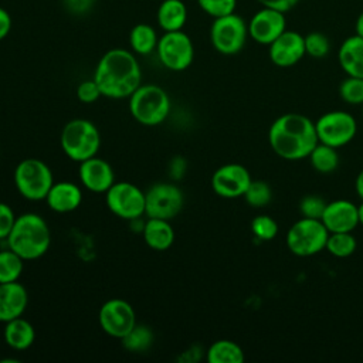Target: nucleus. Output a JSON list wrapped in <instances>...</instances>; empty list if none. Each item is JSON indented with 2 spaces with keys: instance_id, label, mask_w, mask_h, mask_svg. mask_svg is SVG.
Segmentation results:
<instances>
[{
  "instance_id": "f257e3e1",
  "label": "nucleus",
  "mask_w": 363,
  "mask_h": 363,
  "mask_svg": "<svg viewBox=\"0 0 363 363\" xmlns=\"http://www.w3.org/2000/svg\"><path fill=\"white\" fill-rule=\"evenodd\" d=\"M94 79L104 96L128 98L140 85L142 69L130 51L112 48L98 61Z\"/></svg>"
},
{
  "instance_id": "f03ea898",
  "label": "nucleus",
  "mask_w": 363,
  "mask_h": 363,
  "mask_svg": "<svg viewBox=\"0 0 363 363\" xmlns=\"http://www.w3.org/2000/svg\"><path fill=\"white\" fill-rule=\"evenodd\" d=\"M271 149L285 160H301L309 156L318 145L315 122L302 113H284L277 118L268 130Z\"/></svg>"
},
{
  "instance_id": "7ed1b4c3",
  "label": "nucleus",
  "mask_w": 363,
  "mask_h": 363,
  "mask_svg": "<svg viewBox=\"0 0 363 363\" xmlns=\"http://www.w3.org/2000/svg\"><path fill=\"white\" fill-rule=\"evenodd\" d=\"M7 244L9 248L24 261L37 259L50 248V227L41 216L35 213H24L16 218L7 237Z\"/></svg>"
},
{
  "instance_id": "20e7f679",
  "label": "nucleus",
  "mask_w": 363,
  "mask_h": 363,
  "mask_svg": "<svg viewBox=\"0 0 363 363\" xmlns=\"http://www.w3.org/2000/svg\"><path fill=\"white\" fill-rule=\"evenodd\" d=\"M129 98L132 116L145 126H156L162 123L170 112L169 95L159 85L140 84Z\"/></svg>"
},
{
  "instance_id": "39448f33",
  "label": "nucleus",
  "mask_w": 363,
  "mask_h": 363,
  "mask_svg": "<svg viewBox=\"0 0 363 363\" xmlns=\"http://www.w3.org/2000/svg\"><path fill=\"white\" fill-rule=\"evenodd\" d=\"M61 147L74 162H84L96 156L101 146V136L96 126L86 119L69 121L61 132Z\"/></svg>"
},
{
  "instance_id": "423d86ee",
  "label": "nucleus",
  "mask_w": 363,
  "mask_h": 363,
  "mask_svg": "<svg viewBox=\"0 0 363 363\" xmlns=\"http://www.w3.org/2000/svg\"><path fill=\"white\" fill-rule=\"evenodd\" d=\"M14 184L27 200H43L54 184L50 167L35 157L21 160L14 170Z\"/></svg>"
},
{
  "instance_id": "0eeeda50",
  "label": "nucleus",
  "mask_w": 363,
  "mask_h": 363,
  "mask_svg": "<svg viewBox=\"0 0 363 363\" xmlns=\"http://www.w3.org/2000/svg\"><path fill=\"white\" fill-rule=\"evenodd\" d=\"M329 231L319 218L302 217L286 233V247L298 257H311L325 250Z\"/></svg>"
},
{
  "instance_id": "6e6552de",
  "label": "nucleus",
  "mask_w": 363,
  "mask_h": 363,
  "mask_svg": "<svg viewBox=\"0 0 363 363\" xmlns=\"http://www.w3.org/2000/svg\"><path fill=\"white\" fill-rule=\"evenodd\" d=\"M248 37V24L235 13L217 17L210 28V40L216 51L224 55L240 52Z\"/></svg>"
},
{
  "instance_id": "1a4fd4ad",
  "label": "nucleus",
  "mask_w": 363,
  "mask_h": 363,
  "mask_svg": "<svg viewBox=\"0 0 363 363\" xmlns=\"http://www.w3.org/2000/svg\"><path fill=\"white\" fill-rule=\"evenodd\" d=\"M315 128L318 140L336 149L347 145L357 132L356 119L346 111H330L320 115Z\"/></svg>"
},
{
  "instance_id": "9d476101",
  "label": "nucleus",
  "mask_w": 363,
  "mask_h": 363,
  "mask_svg": "<svg viewBox=\"0 0 363 363\" xmlns=\"http://www.w3.org/2000/svg\"><path fill=\"white\" fill-rule=\"evenodd\" d=\"M156 51L160 62L170 71H184L194 58L191 38L183 30L164 31L157 41Z\"/></svg>"
},
{
  "instance_id": "9b49d317",
  "label": "nucleus",
  "mask_w": 363,
  "mask_h": 363,
  "mask_svg": "<svg viewBox=\"0 0 363 363\" xmlns=\"http://www.w3.org/2000/svg\"><path fill=\"white\" fill-rule=\"evenodd\" d=\"M183 193L172 183H156L145 193V214L149 218L170 220L183 207Z\"/></svg>"
},
{
  "instance_id": "f8f14e48",
  "label": "nucleus",
  "mask_w": 363,
  "mask_h": 363,
  "mask_svg": "<svg viewBox=\"0 0 363 363\" xmlns=\"http://www.w3.org/2000/svg\"><path fill=\"white\" fill-rule=\"evenodd\" d=\"M106 206L119 218L136 220L145 214V193L129 182H118L106 191Z\"/></svg>"
},
{
  "instance_id": "ddd939ff",
  "label": "nucleus",
  "mask_w": 363,
  "mask_h": 363,
  "mask_svg": "<svg viewBox=\"0 0 363 363\" xmlns=\"http://www.w3.org/2000/svg\"><path fill=\"white\" fill-rule=\"evenodd\" d=\"M99 325L106 335L122 339L136 325V315L129 302L113 298L101 306Z\"/></svg>"
},
{
  "instance_id": "4468645a",
  "label": "nucleus",
  "mask_w": 363,
  "mask_h": 363,
  "mask_svg": "<svg viewBox=\"0 0 363 363\" xmlns=\"http://www.w3.org/2000/svg\"><path fill=\"white\" fill-rule=\"evenodd\" d=\"M250 172L238 163H227L220 166L211 177L214 193L224 199L242 197L251 183Z\"/></svg>"
},
{
  "instance_id": "2eb2a0df",
  "label": "nucleus",
  "mask_w": 363,
  "mask_h": 363,
  "mask_svg": "<svg viewBox=\"0 0 363 363\" xmlns=\"http://www.w3.org/2000/svg\"><path fill=\"white\" fill-rule=\"evenodd\" d=\"M286 30L285 13L262 7L258 10L248 23V35L258 44L269 45Z\"/></svg>"
},
{
  "instance_id": "dca6fc26",
  "label": "nucleus",
  "mask_w": 363,
  "mask_h": 363,
  "mask_svg": "<svg viewBox=\"0 0 363 363\" xmlns=\"http://www.w3.org/2000/svg\"><path fill=\"white\" fill-rule=\"evenodd\" d=\"M268 54L271 62L277 67L288 68L298 64L306 54L303 35L292 30H285L269 44Z\"/></svg>"
},
{
  "instance_id": "f3484780",
  "label": "nucleus",
  "mask_w": 363,
  "mask_h": 363,
  "mask_svg": "<svg viewBox=\"0 0 363 363\" xmlns=\"http://www.w3.org/2000/svg\"><path fill=\"white\" fill-rule=\"evenodd\" d=\"M320 221L329 233H352L359 224L357 206L349 200H333L326 204Z\"/></svg>"
},
{
  "instance_id": "a211bd4d",
  "label": "nucleus",
  "mask_w": 363,
  "mask_h": 363,
  "mask_svg": "<svg viewBox=\"0 0 363 363\" xmlns=\"http://www.w3.org/2000/svg\"><path fill=\"white\" fill-rule=\"evenodd\" d=\"M79 180L94 193H106L115 183V174L111 164L96 156L79 163Z\"/></svg>"
},
{
  "instance_id": "6ab92c4d",
  "label": "nucleus",
  "mask_w": 363,
  "mask_h": 363,
  "mask_svg": "<svg viewBox=\"0 0 363 363\" xmlns=\"http://www.w3.org/2000/svg\"><path fill=\"white\" fill-rule=\"evenodd\" d=\"M28 303L27 289L18 281L0 284V322L21 316Z\"/></svg>"
},
{
  "instance_id": "aec40b11",
  "label": "nucleus",
  "mask_w": 363,
  "mask_h": 363,
  "mask_svg": "<svg viewBox=\"0 0 363 363\" xmlns=\"http://www.w3.org/2000/svg\"><path fill=\"white\" fill-rule=\"evenodd\" d=\"M45 200L51 210L57 213H69L79 207L82 201V191L71 182H60L51 186Z\"/></svg>"
},
{
  "instance_id": "412c9836",
  "label": "nucleus",
  "mask_w": 363,
  "mask_h": 363,
  "mask_svg": "<svg viewBox=\"0 0 363 363\" xmlns=\"http://www.w3.org/2000/svg\"><path fill=\"white\" fill-rule=\"evenodd\" d=\"M337 60L349 77L363 78V37L357 34L347 37L339 48Z\"/></svg>"
},
{
  "instance_id": "4be33fe9",
  "label": "nucleus",
  "mask_w": 363,
  "mask_h": 363,
  "mask_svg": "<svg viewBox=\"0 0 363 363\" xmlns=\"http://www.w3.org/2000/svg\"><path fill=\"white\" fill-rule=\"evenodd\" d=\"M143 238L152 250L164 251L174 241V230L169 220L149 218L143 227Z\"/></svg>"
},
{
  "instance_id": "5701e85b",
  "label": "nucleus",
  "mask_w": 363,
  "mask_h": 363,
  "mask_svg": "<svg viewBox=\"0 0 363 363\" xmlns=\"http://www.w3.org/2000/svg\"><path fill=\"white\" fill-rule=\"evenodd\" d=\"M156 18L163 31L182 30L187 21V7L182 0H163L157 7Z\"/></svg>"
},
{
  "instance_id": "b1692460",
  "label": "nucleus",
  "mask_w": 363,
  "mask_h": 363,
  "mask_svg": "<svg viewBox=\"0 0 363 363\" xmlns=\"http://www.w3.org/2000/svg\"><path fill=\"white\" fill-rule=\"evenodd\" d=\"M34 339L35 330L28 320L18 316L16 319L6 322L4 340L11 349L26 350L34 343Z\"/></svg>"
},
{
  "instance_id": "393cba45",
  "label": "nucleus",
  "mask_w": 363,
  "mask_h": 363,
  "mask_svg": "<svg viewBox=\"0 0 363 363\" xmlns=\"http://www.w3.org/2000/svg\"><path fill=\"white\" fill-rule=\"evenodd\" d=\"M156 30L146 23H139L133 26L129 33V44L132 50L139 55H147L157 47Z\"/></svg>"
},
{
  "instance_id": "a878e982",
  "label": "nucleus",
  "mask_w": 363,
  "mask_h": 363,
  "mask_svg": "<svg viewBox=\"0 0 363 363\" xmlns=\"http://www.w3.org/2000/svg\"><path fill=\"white\" fill-rule=\"evenodd\" d=\"M207 362L208 363H242L244 352L233 340L221 339L214 342L207 349Z\"/></svg>"
},
{
  "instance_id": "bb28decb",
  "label": "nucleus",
  "mask_w": 363,
  "mask_h": 363,
  "mask_svg": "<svg viewBox=\"0 0 363 363\" xmlns=\"http://www.w3.org/2000/svg\"><path fill=\"white\" fill-rule=\"evenodd\" d=\"M311 166L319 173H332L339 166V155L336 147L318 142V145L309 153Z\"/></svg>"
},
{
  "instance_id": "cd10ccee",
  "label": "nucleus",
  "mask_w": 363,
  "mask_h": 363,
  "mask_svg": "<svg viewBox=\"0 0 363 363\" xmlns=\"http://www.w3.org/2000/svg\"><path fill=\"white\" fill-rule=\"evenodd\" d=\"M153 332L145 326V325H135L132 330H129L122 339V346L129 350V352H145L146 349L150 347V345L153 343Z\"/></svg>"
},
{
  "instance_id": "c85d7f7f",
  "label": "nucleus",
  "mask_w": 363,
  "mask_h": 363,
  "mask_svg": "<svg viewBox=\"0 0 363 363\" xmlns=\"http://www.w3.org/2000/svg\"><path fill=\"white\" fill-rule=\"evenodd\" d=\"M357 241L352 233H329L325 250L333 257L346 258L356 251Z\"/></svg>"
},
{
  "instance_id": "c756f323",
  "label": "nucleus",
  "mask_w": 363,
  "mask_h": 363,
  "mask_svg": "<svg viewBox=\"0 0 363 363\" xmlns=\"http://www.w3.org/2000/svg\"><path fill=\"white\" fill-rule=\"evenodd\" d=\"M23 258L10 248L0 251V284L18 281L23 272Z\"/></svg>"
},
{
  "instance_id": "7c9ffc66",
  "label": "nucleus",
  "mask_w": 363,
  "mask_h": 363,
  "mask_svg": "<svg viewBox=\"0 0 363 363\" xmlns=\"http://www.w3.org/2000/svg\"><path fill=\"white\" fill-rule=\"evenodd\" d=\"M242 197L251 207L261 208L272 200V190L271 186L264 180H251Z\"/></svg>"
},
{
  "instance_id": "2f4dec72",
  "label": "nucleus",
  "mask_w": 363,
  "mask_h": 363,
  "mask_svg": "<svg viewBox=\"0 0 363 363\" xmlns=\"http://www.w3.org/2000/svg\"><path fill=\"white\" fill-rule=\"evenodd\" d=\"M340 98L350 105L363 104V78L349 77L345 78L339 85Z\"/></svg>"
},
{
  "instance_id": "473e14b6",
  "label": "nucleus",
  "mask_w": 363,
  "mask_h": 363,
  "mask_svg": "<svg viewBox=\"0 0 363 363\" xmlns=\"http://www.w3.org/2000/svg\"><path fill=\"white\" fill-rule=\"evenodd\" d=\"M251 231L258 240L271 241L278 234V224L272 217H269L267 214H261V216H257L255 218H252Z\"/></svg>"
},
{
  "instance_id": "72a5a7b5",
  "label": "nucleus",
  "mask_w": 363,
  "mask_h": 363,
  "mask_svg": "<svg viewBox=\"0 0 363 363\" xmlns=\"http://www.w3.org/2000/svg\"><path fill=\"white\" fill-rule=\"evenodd\" d=\"M305 51L312 58H323L330 50L329 38L319 31H312L303 37Z\"/></svg>"
},
{
  "instance_id": "f704fd0d",
  "label": "nucleus",
  "mask_w": 363,
  "mask_h": 363,
  "mask_svg": "<svg viewBox=\"0 0 363 363\" xmlns=\"http://www.w3.org/2000/svg\"><path fill=\"white\" fill-rule=\"evenodd\" d=\"M200 9L213 18L223 17L235 11L237 0H197Z\"/></svg>"
},
{
  "instance_id": "c9c22d12",
  "label": "nucleus",
  "mask_w": 363,
  "mask_h": 363,
  "mask_svg": "<svg viewBox=\"0 0 363 363\" xmlns=\"http://www.w3.org/2000/svg\"><path fill=\"white\" fill-rule=\"evenodd\" d=\"M326 201L316 194H309L305 196L301 203H299V211L302 214V217H308V218H319L322 217L325 207H326Z\"/></svg>"
},
{
  "instance_id": "e433bc0d",
  "label": "nucleus",
  "mask_w": 363,
  "mask_h": 363,
  "mask_svg": "<svg viewBox=\"0 0 363 363\" xmlns=\"http://www.w3.org/2000/svg\"><path fill=\"white\" fill-rule=\"evenodd\" d=\"M101 91L99 86L96 85L95 79H89V81H82L78 88H77V96L81 102L84 104H92L95 102L99 96H101Z\"/></svg>"
},
{
  "instance_id": "4c0bfd02",
  "label": "nucleus",
  "mask_w": 363,
  "mask_h": 363,
  "mask_svg": "<svg viewBox=\"0 0 363 363\" xmlns=\"http://www.w3.org/2000/svg\"><path fill=\"white\" fill-rule=\"evenodd\" d=\"M16 216L11 210V207L6 203H0V240H7L14 223Z\"/></svg>"
},
{
  "instance_id": "58836bf2",
  "label": "nucleus",
  "mask_w": 363,
  "mask_h": 363,
  "mask_svg": "<svg viewBox=\"0 0 363 363\" xmlns=\"http://www.w3.org/2000/svg\"><path fill=\"white\" fill-rule=\"evenodd\" d=\"M262 7H269V9H275L279 10L282 13H286L289 10H292L299 0H257Z\"/></svg>"
},
{
  "instance_id": "ea45409f",
  "label": "nucleus",
  "mask_w": 363,
  "mask_h": 363,
  "mask_svg": "<svg viewBox=\"0 0 363 363\" xmlns=\"http://www.w3.org/2000/svg\"><path fill=\"white\" fill-rule=\"evenodd\" d=\"M94 0H65V6L75 14L86 13L92 7Z\"/></svg>"
},
{
  "instance_id": "a19ab883",
  "label": "nucleus",
  "mask_w": 363,
  "mask_h": 363,
  "mask_svg": "<svg viewBox=\"0 0 363 363\" xmlns=\"http://www.w3.org/2000/svg\"><path fill=\"white\" fill-rule=\"evenodd\" d=\"M11 30V17L9 11L0 6V41L4 40Z\"/></svg>"
},
{
  "instance_id": "79ce46f5",
  "label": "nucleus",
  "mask_w": 363,
  "mask_h": 363,
  "mask_svg": "<svg viewBox=\"0 0 363 363\" xmlns=\"http://www.w3.org/2000/svg\"><path fill=\"white\" fill-rule=\"evenodd\" d=\"M354 189H356V193L357 196L363 200V169L359 172L357 177H356V182H354Z\"/></svg>"
},
{
  "instance_id": "37998d69",
  "label": "nucleus",
  "mask_w": 363,
  "mask_h": 363,
  "mask_svg": "<svg viewBox=\"0 0 363 363\" xmlns=\"http://www.w3.org/2000/svg\"><path fill=\"white\" fill-rule=\"evenodd\" d=\"M354 28H356V34L363 37V11L359 14V17L356 18V24H354Z\"/></svg>"
},
{
  "instance_id": "c03bdc74",
  "label": "nucleus",
  "mask_w": 363,
  "mask_h": 363,
  "mask_svg": "<svg viewBox=\"0 0 363 363\" xmlns=\"http://www.w3.org/2000/svg\"><path fill=\"white\" fill-rule=\"evenodd\" d=\"M357 217H359V224L363 225V200H362L360 206H357Z\"/></svg>"
},
{
  "instance_id": "a18cd8bd",
  "label": "nucleus",
  "mask_w": 363,
  "mask_h": 363,
  "mask_svg": "<svg viewBox=\"0 0 363 363\" xmlns=\"http://www.w3.org/2000/svg\"><path fill=\"white\" fill-rule=\"evenodd\" d=\"M362 116H363V104H362Z\"/></svg>"
}]
</instances>
